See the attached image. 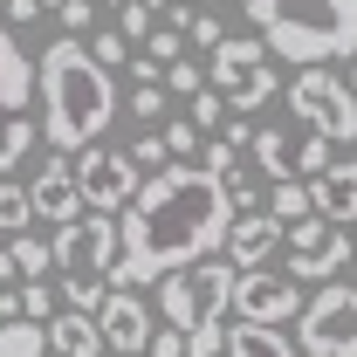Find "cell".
Listing matches in <instances>:
<instances>
[{"mask_svg": "<svg viewBox=\"0 0 357 357\" xmlns=\"http://www.w3.org/2000/svg\"><path fill=\"white\" fill-rule=\"evenodd\" d=\"M165 158H172V151H165V131H151V137H137V144H131V165H137V172H165Z\"/></svg>", "mask_w": 357, "mask_h": 357, "instance_id": "836d02e7", "label": "cell"}, {"mask_svg": "<svg viewBox=\"0 0 357 357\" xmlns=\"http://www.w3.org/2000/svg\"><path fill=\"white\" fill-rule=\"evenodd\" d=\"M282 241H289V227L275 220V213H234V227H227V261L241 268V275H248V268H268L275 261V255H282Z\"/></svg>", "mask_w": 357, "mask_h": 357, "instance_id": "2e32d148", "label": "cell"}, {"mask_svg": "<svg viewBox=\"0 0 357 357\" xmlns=\"http://www.w3.org/2000/svg\"><path fill=\"white\" fill-rule=\"evenodd\" d=\"M282 248H289V261H282V275H296V282H337V275L351 268V255H357L351 227L323 220V213H310V220H296Z\"/></svg>", "mask_w": 357, "mask_h": 357, "instance_id": "9c48e42d", "label": "cell"}, {"mask_svg": "<svg viewBox=\"0 0 357 357\" xmlns=\"http://www.w3.org/2000/svg\"><path fill=\"white\" fill-rule=\"evenodd\" d=\"M234 282H241V268L220 261V255H206V261H192V268H172V275L158 282V310H165V323L185 337V357H220L227 351Z\"/></svg>", "mask_w": 357, "mask_h": 357, "instance_id": "277c9868", "label": "cell"}, {"mask_svg": "<svg viewBox=\"0 0 357 357\" xmlns=\"http://www.w3.org/2000/svg\"><path fill=\"white\" fill-rule=\"evenodd\" d=\"M199 89H206V76H199L185 55H178V62H165V96H185V103H192Z\"/></svg>", "mask_w": 357, "mask_h": 357, "instance_id": "f1b7e54d", "label": "cell"}, {"mask_svg": "<svg viewBox=\"0 0 357 357\" xmlns=\"http://www.w3.org/2000/svg\"><path fill=\"white\" fill-rule=\"evenodd\" d=\"M131 110H137V124L165 117V83H137V89H131Z\"/></svg>", "mask_w": 357, "mask_h": 357, "instance_id": "8d00e7d4", "label": "cell"}, {"mask_svg": "<svg viewBox=\"0 0 357 357\" xmlns=\"http://www.w3.org/2000/svg\"><path fill=\"white\" fill-rule=\"evenodd\" d=\"M117 35H124V42H151V7H144V0H131V7H117Z\"/></svg>", "mask_w": 357, "mask_h": 357, "instance_id": "4dcf8cb0", "label": "cell"}, {"mask_svg": "<svg viewBox=\"0 0 357 357\" xmlns=\"http://www.w3.org/2000/svg\"><path fill=\"white\" fill-rule=\"evenodd\" d=\"M42 137V103H35V55L14 42V28L0 21V178L28 158V144Z\"/></svg>", "mask_w": 357, "mask_h": 357, "instance_id": "5b68a950", "label": "cell"}, {"mask_svg": "<svg viewBox=\"0 0 357 357\" xmlns=\"http://www.w3.org/2000/svg\"><path fill=\"white\" fill-rule=\"evenodd\" d=\"M7 255H14V275H28V282L55 275V248L35 241V234H14V241H7Z\"/></svg>", "mask_w": 357, "mask_h": 357, "instance_id": "7402d4cb", "label": "cell"}, {"mask_svg": "<svg viewBox=\"0 0 357 357\" xmlns=\"http://www.w3.org/2000/svg\"><path fill=\"white\" fill-rule=\"evenodd\" d=\"M28 220H35V199H28L21 178L7 172V178H0V227H7V234H28Z\"/></svg>", "mask_w": 357, "mask_h": 357, "instance_id": "cb8c5ba5", "label": "cell"}, {"mask_svg": "<svg viewBox=\"0 0 357 357\" xmlns=\"http://www.w3.org/2000/svg\"><path fill=\"white\" fill-rule=\"evenodd\" d=\"M55 14H62V35H76V42L96 35V0H62Z\"/></svg>", "mask_w": 357, "mask_h": 357, "instance_id": "f546056e", "label": "cell"}, {"mask_svg": "<svg viewBox=\"0 0 357 357\" xmlns=\"http://www.w3.org/2000/svg\"><path fill=\"white\" fill-rule=\"evenodd\" d=\"M351 241H357V234H351Z\"/></svg>", "mask_w": 357, "mask_h": 357, "instance_id": "681fc988", "label": "cell"}, {"mask_svg": "<svg viewBox=\"0 0 357 357\" xmlns=\"http://www.w3.org/2000/svg\"><path fill=\"white\" fill-rule=\"evenodd\" d=\"M69 310H83V316H96L103 303H110V282H89V275H62V289H55Z\"/></svg>", "mask_w": 357, "mask_h": 357, "instance_id": "d4e9b609", "label": "cell"}, {"mask_svg": "<svg viewBox=\"0 0 357 357\" xmlns=\"http://www.w3.org/2000/svg\"><path fill=\"white\" fill-rule=\"evenodd\" d=\"M178 48H185V35H178L172 21H165V28H151V42L137 48V55H151V62H158V69H165V62H178Z\"/></svg>", "mask_w": 357, "mask_h": 357, "instance_id": "d6a6232c", "label": "cell"}, {"mask_svg": "<svg viewBox=\"0 0 357 357\" xmlns=\"http://www.w3.org/2000/svg\"><path fill=\"white\" fill-rule=\"evenodd\" d=\"M206 83L227 96V110H261L275 96V55H268L261 35H227L213 55H206Z\"/></svg>", "mask_w": 357, "mask_h": 357, "instance_id": "52a82bcc", "label": "cell"}, {"mask_svg": "<svg viewBox=\"0 0 357 357\" xmlns=\"http://www.w3.org/2000/svg\"><path fill=\"white\" fill-rule=\"evenodd\" d=\"M48 248H55V275H89V282H110V275H117V255H124L110 213H76V220H62Z\"/></svg>", "mask_w": 357, "mask_h": 357, "instance_id": "ba28073f", "label": "cell"}, {"mask_svg": "<svg viewBox=\"0 0 357 357\" xmlns=\"http://www.w3.org/2000/svg\"><path fill=\"white\" fill-rule=\"evenodd\" d=\"M178 7H192V0H178Z\"/></svg>", "mask_w": 357, "mask_h": 357, "instance_id": "c3c4849f", "label": "cell"}, {"mask_svg": "<svg viewBox=\"0 0 357 357\" xmlns=\"http://www.w3.org/2000/svg\"><path fill=\"white\" fill-rule=\"evenodd\" d=\"M199 144H206V137L192 131V117H172V124H165V151H172V158H192Z\"/></svg>", "mask_w": 357, "mask_h": 357, "instance_id": "e575fe53", "label": "cell"}, {"mask_svg": "<svg viewBox=\"0 0 357 357\" xmlns=\"http://www.w3.org/2000/svg\"><path fill=\"white\" fill-rule=\"evenodd\" d=\"M234 310L241 323H268V330H282L289 316H303V282L296 275H268V268H248L241 282H234Z\"/></svg>", "mask_w": 357, "mask_h": 357, "instance_id": "4fadbf2b", "label": "cell"}, {"mask_svg": "<svg viewBox=\"0 0 357 357\" xmlns=\"http://www.w3.org/2000/svg\"><path fill=\"white\" fill-rule=\"evenodd\" d=\"M0 14H7V0H0Z\"/></svg>", "mask_w": 357, "mask_h": 357, "instance_id": "7dc6e473", "label": "cell"}, {"mask_svg": "<svg viewBox=\"0 0 357 357\" xmlns=\"http://www.w3.org/2000/svg\"><path fill=\"white\" fill-rule=\"evenodd\" d=\"M227 357H303L289 344V330H268V323H234L227 330Z\"/></svg>", "mask_w": 357, "mask_h": 357, "instance_id": "d6986e66", "label": "cell"}, {"mask_svg": "<svg viewBox=\"0 0 357 357\" xmlns=\"http://www.w3.org/2000/svg\"><path fill=\"white\" fill-rule=\"evenodd\" d=\"M344 83H351V96H357V55H351V76H344Z\"/></svg>", "mask_w": 357, "mask_h": 357, "instance_id": "7bdbcfd3", "label": "cell"}, {"mask_svg": "<svg viewBox=\"0 0 357 357\" xmlns=\"http://www.w3.org/2000/svg\"><path fill=\"white\" fill-rule=\"evenodd\" d=\"M227 227H234V199L213 172L199 165H165L137 185V199L117 213V275L110 289H137V282H165L172 268H192L206 255L227 248Z\"/></svg>", "mask_w": 357, "mask_h": 357, "instance_id": "6da1fadb", "label": "cell"}, {"mask_svg": "<svg viewBox=\"0 0 357 357\" xmlns=\"http://www.w3.org/2000/svg\"><path fill=\"white\" fill-rule=\"evenodd\" d=\"M48 357H110V344H103L96 316L55 310V316H48Z\"/></svg>", "mask_w": 357, "mask_h": 357, "instance_id": "e0dca14e", "label": "cell"}, {"mask_svg": "<svg viewBox=\"0 0 357 357\" xmlns=\"http://www.w3.org/2000/svg\"><path fill=\"white\" fill-rule=\"evenodd\" d=\"M310 192H316V213L323 220H357V158H344V165H330L323 178H310Z\"/></svg>", "mask_w": 357, "mask_h": 357, "instance_id": "ac0fdd59", "label": "cell"}, {"mask_svg": "<svg viewBox=\"0 0 357 357\" xmlns=\"http://www.w3.org/2000/svg\"><path fill=\"white\" fill-rule=\"evenodd\" d=\"M89 55H96V62H103V69H131L137 55H131V42H124V35H117V28H96V35H89Z\"/></svg>", "mask_w": 357, "mask_h": 357, "instance_id": "4316f807", "label": "cell"}, {"mask_svg": "<svg viewBox=\"0 0 357 357\" xmlns=\"http://www.w3.org/2000/svg\"><path fill=\"white\" fill-rule=\"evenodd\" d=\"M21 316V289H0V323H14Z\"/></svg>", "mask_w": 357, "mask_h": 357, "instance_id": "60d3db41", "label": "cell"}, {"mask_svg": "<svg viewBox=\"0 0 357 357\" xmlns=\"http://www.w3.org/2000/svg\"><path fill=\"white\" fill-rule=\"evenodd\" d=\"M268 213H275L282 227L310 220V213H316V192H310V178H282V185L268 192Z\"/></svg>", "mask_w": 357, "mask_h": 357, "instance_id": "44dd1931", "label": "cell"}, {"mask_svg": "<svg viewBox=\"0 0 357 357\" xmlns=\"http://www.w3.org/2000/svg\"><path fill=\"white\" fill-rule=\"evenodd\" d=\"M185 117H192V131H199V137L227 131V96H220V89H199V96L185 103Z\"/></svg>", "mask_w": 357, "mask_h": 357, "instance_id": "484cf974", "label": "cell"}, {"mask_svg": "<svg viewBox=\"0 0 357 357\" xmlns=\"http://www.w3.org/2000/svg\"><path fill=\"white\" fill-rule=\"evenodd\" d=\"M248 28L268 42V55L323 69L357 55V0H241Z\"/></svg>", "mask_w": 357, "mask_h": 357, "instance_id": "3957f363", "label": "cell"}, {"mask_svg": "<svg viewBox=\"0 0 357 357\" xmlns=\"http://www.w3.org/2000/svg\"><path fill=\"white\" fill-rule=\"evenodd\" d=\"M28 199H35V220H76L83 213V185H76V158H42V172L28 178Z\"/></svg>", "mask_w": 357, "mask_h": 357, "instance_id": "9a60e30c", "label": "cell"}, {"mask_svg": "<svg viewBox=\"0 0 357 357\" xmlns=\"http://www.w3.org/2000/svg\"><path fill=\"white\" fill-rule=\"evenodd\" d=\"M303 351L310 357H357V282H323L303 303Z\"/></svg>", "mask_w": 357, "mask_h": 357, "instance_id": "30bf717a", "label": "cell"}, {"mask_svg": "<svg viewBox=\"0 0 357 357\" xmlns=\"http://www.w3.org/2000/svg\"><path fill=\"white\" fill-rule=\"evenodd\" d=\"M227 144H234V151H255V124H248V117H234V124H227Z\"/></svg>", "mask_w": 357, "mask_h": 357, "instance_id": "ab89813d", "label": "cell"}, {"mask_svg": "<svg viewBox=\"0 0 357 357\" xmlns=\"http://www.w3.org/2000/svg\"><path fill=\"white\" fill-rule=\"evenodd\" d=\"M42 14H48L42 0H7V14H0V21H7V28H35Z\"/></svg>", "mask_w": 357, "mask_h": 357, "instance_id": "74e56055", "label": "cell"}, {"mask_svg": "<svg viewBox=\"0 0 357 357\" xmlns=\"http://www.w3.org/2000/svg\"><path fill=\"white\" fill-rule=\"evenodd\" d=\"M55 303H62V296H55L48 282H28V289H21V316H35V323H48V316H55Z\"/></svg>", "mask_w": 357, "mask_h": 357, "instance_id": "d590c367", "label": "cell"}, {"mask_svg": "<svg viewBox=\"0 0 357 357\" xmlns=\"http://www.w3.org/2000/svg\"><path fill=\"white\" fill-rule=\"evenodd\" d=\"M144 357H185V337H178L172 323H165V330L151 337V351H144Z\"/></svg>", "mask_w": 357, "mask_h": 357, "instance_id": "f35d334b", "label": "cell"}, {"mask_svg": "<svg viewBox=\"0 0 357 357\" xmlns=\"http://www.w3.org/2000/svg\"><path fill=\"white\" fill-rule=\"evenodd\" d=\"M76 185H83V206L89 213H124L137 199L144 172L131 165V151H110V144H89L76 158Z\"/></svg>", "mask_w": 357, "mask_h": 357, "instance_id": "7c38bea8", "label": "cell"}, {"mask_svg": "<svg viewBox=\"0 0 357 357\" xmlns=\"http://www.w3.org/2000/svg\"><path fill=\"white\" fill-rule=\"evenodd\" d=\"M96 330H103V344H110L117 357H144L151 337H158V316L144 310L137 289H110V303L96 310Z\"/></svg>", "mask_w": 357, "mask_h": 357, "instance_id": "5bb4252c", "label": "cell"}, {"mask_svg": "<svg viewBox=\"0 0 357 357\" xmlns=\"http://www.w3.org/2000/svg\"><path fill=\"white\" fill-rule=\"evenodd\" d=\"M0 357H48V323H35V316L0 323Z\"/></svg>", "mask_w": 357, "mask_h": 357, "instance_id": "ffe728a7", "label": "cell"}, {"mask_svg": "<svg viewBox=\"0 0 357 357\" xmlns=\"http://www.w3.org/2000/svg\"><path fill=\"white\" fill-rule=\"evenodd\" d=\"M35 103H42V137L69 158V151L103 144L110 117H117V83L76 35H62L35 55Z\"/></svg>", "mask_w": 357, "mask_h": 357, "instance_id": "7a4b0ae2", "label": "cell"}, {"mask_svg": "<svg viewBox=\"0 0 357 357\" xmlns=\"http://www.w3.org/2000/svg\"><path fill=\"white\" fill-rule=\"evenodd\" d=\"M255 165H261L275 185L282 178H323L330 172V137H316L310 124H261L255 131Z\"/></svg>", "mask_w": 357, "mask_h": 357, "instance_id": "8fae6325", "label": "cell"}, {"mask_svg": "<svg viewBox=\"0 0 357 357\" xmlns=\"http://www.w3.org/2000/svg\"><path fill=\"white\" fill-rule=\"evenodd\" d=\"M220 185H227V199H234V213H261V185L248 178V165H234Z\"/></svg>", "mask_w": 357, "mask_h": 357, "instance_id": "83f0119b", "label": "cell"}, {"mask_svg": "<svg viewBox=\"0 0 357 357\" xmlns=\"http://www.w3.org/2000/svg\"><path fill=\"white\" fill-rule=\"evenodd\" d=\"M110 7H131V0H110Z\"/></svg>", "mask_w": 357, "mask_h": 357, "instance_id": "f6af8a7d", "label": "cell"}, {"mask_svg": "<svg viewBox=\"0 0 357 357\" xmlns=\"http://www.w3.org/2000/svg\"><path fill=\"white\" fill-rule=\"evenodd\" d=\"M172 28L185 35V42H199V48H220L227 42L220 14H206V7H172Z\"/></svg>", "mask_w": 357, "mask_h": 357, "instance_id": "603a6c76", "label": "cell"}, {"mask_svg": "<svg viewBox=\"0 0 357 357\" xmlns=\"http://www.w3.org/2000/svg\"><path fill=\"white\" fill-rule=\"evenodd\" d=\"M289 96V117L296 124H310L316 137H330V144H357V96L351 83L323 62V69H296V83L282 89Z\"/></svg>", "mask_w": 357, "mask_h": 357, "instance_id": "8992f818", "label": "cell"}, {"mask_svg": "<svg viewBox=\"0 0 357 357\" xmlns=\"http://www.w3.org/2000/svg\"><path fill=\"white\" fill-rule=\"evenodd\" d=\"M144 7H151V14H158V7H178V0H144Z\"/></svg>", "mask_w": 357, "mask_h": 357, "instance_id": "ee69618b", "label": "cell"}, {"mask_svg": "<svg viewBox=\"0 0 357 357\" xmlns=\"http://www.w3.org/2000/svg\"><path fill=\"white\" fill-rule=\"evenodd\" d=\"M42 7H62V0H42Z\"/></svg>", "mask_w": 357, "mask_h": 357, "instance_id": "bcb514c9", "label": "cell"}, {"mask_svg": "<svg viewBox=\"0 0 357 357\" xmlns=\"http://www.w3.org/2000/svg\"><path fill=\"white\" fill-rule=\"evenodd\" d=\"M234 165H241V151H234V144H227V137H206V144H199V172H213V178H227V172H234Z\"/></svg>", "mask_w": 357, "mask_h": 357, "instance_id": "1f68e13d", "label": "cell"}, {"mask_svg": "<svg viewBox=\"0 0 357 357\" xmlns=\"http://www.w3.org/2000/svg\"><path fill=\"white\" fill-rule=\"evenodd\" d=\"M0 289H14V255L0 248Z\"/></svg>", "mask_w": 357, "mask_h": 357, "instance_id": "b9f144b4", "label": "cell"}]
</instances>
